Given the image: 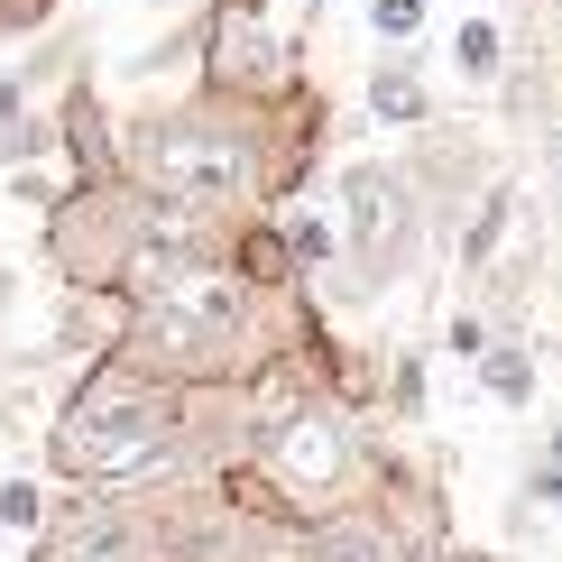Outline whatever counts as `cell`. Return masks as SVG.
Here are the masks:
<instances>
[{"mask_svg":"<svg viewBox=\"0 0 562 562\" xmlns=\"http://www.w3.org/2000/svg\"><path fill=\"white\" fill-rule=\"evenodd\" d=\"M46 442H56V461L75 480H130L176 442V396L157 387L148 369L111 360V369H92V379L65 396V415H56Z\"/></svg>","mask_w":562,"mask_h":562,"instance_id":"cell-1","label":"cell"},{"mask_svg":"<svg viewBox=\"0 0 562 562\" xmlns=\"http://www.w3.org/2000/svg\"><path fill=\"white\" fill-rule=\"evenodd\" d=\"M121 157L138 167V184L148 194H176V203H213V213H231V203L259 194V157H249L240 130L222 121H138V138H121Z\"/></svg>","mask_w":562,"mask_h":562,"instance_id":"cell-2","label":"cell"},{"mask_svg":"<svg viewBox=\"0 0 562 562\" xmlns=\"http://www.w3.org/2000/svg\"><path fill=\"white\" fill-rule=\"evenodd\" d=\"M350 461H360V434H350V415H333V406H304L286 425H268V480L286 488L295 507H333L350 488Z\"/></svg>","mask_w":562,"mask_h":562,"instance_id":"cell-3","label":"cell"},{"mask_svg":"<svg viewBox=\"0 0 562 562\" xmlns=\"http://www.w3.org/2000/svg\"><path fill=\"white\" fill-rule=\"evenodd\" d=\"M341 203H350V259L369 268L360 286H387V268L406 259V240H415V222H425V213L406 203V184H396L387 167H350Z\"/></svg>","mask_w":562,"mask_h":562,"instance_id":"cell-4","label":"cell"},{"mask_svg":"<svg viewBox=\"0 0 562 562\" xmlns=\"http://www.w3.org/2000/svg\"><path fill=\"white\" fill-rule=\"evenodd\" d=\"M369 111H379L387 130H415V121H425V111H434V92H425V75H415L406 56H387L379 75H369Z\"/></svg>","mask_w":562,"mask_h":562,"instance_id":"cell-5","label":"cell"},{"mask_svg":"<svg viewBox=\"0 0 562 562\" xmlns=\"http://www.w3.org/2000/svg\"><path fill=\"white\" fill-rule=\"evenodd\" d=\"M480 387L498 396V406H526V396H535V360H526L517 341H498V350H480Z\"/></svg>","mask_w":562,"mask_h":562,"instance_id":"cell-6","label":"cell"},{"mask_svg":"<svg viewBox=\"0 0 562 562\" xmlns=\"http://www.w3.org/2000/svg\"><path fill=\"white\" fill-rule=\"evenodd\" d=\"M452 56H461V75H471V83H498V65H507V37L488 29V19H461Z\"/></svg>","mask_w":562,"mask_h":562,"instance_id":"cell-7","label":"cell"},{"mask_svg":"<svg viewBox=\"0 0 562 562\" xmlns=\"http://www.w3.org/2000/svg\"><path fill=\"white\" fill-rule=\"evenodd\" d=\"M0 526L46 535V488H37V480H0Z\"/></svg>","mask_w":562,"mask_h":562,"instance_id":"cell-8","label":"cell"},{"mask_svg":"<svg viewBox=\"0 0 562 562\" xmlns=\"http://www.w3.org/2000/svg\"><path fill=\"white\" fill-rule=\"evenodd\" d=\"M369 29H379L387 46H406V37H425V0H369Z\"/></svg>","mask_w":562,"mask_h":562,"instance_id":"cell-9","label":"cell"},{"mask_svg":"<svg viewBox=\"0 0 562 562\" xmlns=\"http://www.w3.org/2000/svg\"><path fill=\"white\" fill-rule=\"evenodd\" d=\"M498 240H507V194H488V213L471 222V240H461V259L480 268V259H488V249H498Z\"/></svg>","mask_w":562,"mask_h":562,"instance_id":"cell-10","label":"cell"},{"mask_svg":"<svg viewBox=\"0 0 562 562\" xmlns=\"http://www.w3.org/2000/svg\"><path fill=\"white\" fill-rule=\"evenodd\" d=\"M286 240H295V259H333V231H323V222H295Z\"/></svg>","mask_w":562,"mask_h":562,"instance_id":"cell-11","label":"cell"},{"mask_svg":"<svg viewBox=\"0 0 562 562\" xmlns=\"http://www.w3.org/2000/svg\"><path fill=\"white\" fill-rule=\"evenodd\" d=\"M535 498H553V507H562V471H553V461L535 471Z\"/></svg>","mask_w":562,"mask_h":562,"instance_id":"cell-12","label":"cell"},{"mask_svg":"<svg viewBox=\"0 0 562 562\" xmlns=\"http://www.w3.org/2000/svg\"><path fill=\"white\" fill-rule=\"evenodd\" d=\"M544 461H553V471H562V415H553V434H544Z\"/></svg>","mask_w":562,"mask_h":562,"instance_id":"cell-13","label":"cell"},{"mask_svg":"<svg viewBox=\"0 0 562 562\" xmlns=\"http://www.w3.org/2000/svg\"><path fill=\"white\" fill-rule=\"evenodd\" d=\"M222 10H259V0H222Z\"/></svg>","mask_w":562,"mask_h":562,"instance_id":"cell-14","label":"cell"},{"mask_svg":"<svg viewBox=\"0 0 562 562\" xmlns=\"http://www.w3.org/2000/svg\"><path fill=\"white\" fill-rule=\"evenodd\" d=\"M148 10H176V0H148Z\"/></svg>","mask_w":562,"mask_h":562,"instance_id":"cell-15","label":"cell"}]
</instances>
